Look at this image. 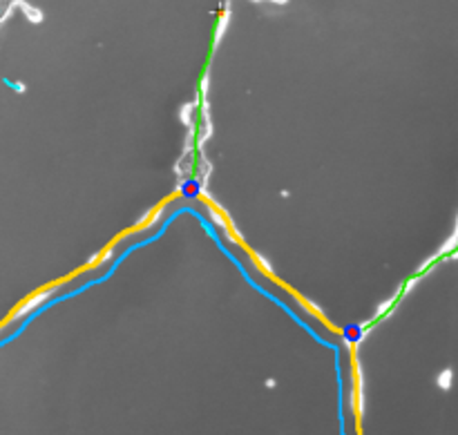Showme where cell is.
<instances>
[{"label":"cell","mask_w":458,"mask_h":435,"mask_svg":"<svg viewBox=\"0 0 458 435\" xmlns=\"http://www.w3.org/2000/svg\"><path fill=\"white\" fill-rule=\"evenodd\" d=\"M161 217H164V205H159V208H154V210H152V212H150V217H148V223H146V228H143V230L152 228L156 221H159Z\"/></svg>","instance_id":"5b68a950"},{"label":"cell","mask_w":458,"mask_h":435,"mask_svg":"<svg viewBox=\"0 0 458 435\" xmlns=\"http://www.w3.org/2000/svg\"><path fill=\"white\" fill-rule=\"evenodd\" d=\"M391 304H394V299H387V301H384V304H382V306H380V308H378V315H382V313H384V310H387V308H391Z\"/></svg>","instance_id":"9c48e42d"},{"label":"cell","mask_w":458,"mask_h":435,"mask_svg":"<svg viewBox=\"0 0 458 435\" xmlns=\"http://www.w3.org/2000/svg\"><path fill=\"white\" fill-rule=\"evenodd\" d=\"M112 255H114V248H112V246H108V250L98 252L96 257H92V259L88 261V268H96V266L106 264V261H110V259H112Z\"/></svg>","instance_id":"7a4b0ae2"},{"label":"cell","mask_w":458,"mask_h":435,"mask_svg":"<svg viewBox=\"0 0 458 435\" xmlns=\"http://www.w3.org/2000/svg\"><path fill=\"white\" fill-rule=\"evenodd\" d=\"M450 257H452V259H458V248H456V250H454V252H452V255H450Z\"/></svg>","instance_id":"30bf717a"},{"label":"cell","mask_w":458,"mask_h":435,"mask_svg":"<svg viewBox=\"0 0 458 435\" xmlns=\"http://www.w3.org/2000/svg\"><path fill=\"white\" fill-rule=\"evenodd\" d=\"M458 248V232H452V237L447 239L445 243L440 246V250H438V257H445V255H452Z\"/></svg>","instance_id":"3957f363"},{"label":"cell","mask_w":458,"mask_h":435,"mask_svg":"<svg viewBox=\"0 0 458 435\" xmlns=\"http://www.w3.org/2000/svg\"><path fill=\"white\" fill-rule=\"evenodd\" d=\"M436 386L440 391H450L452 386H454V368L452 366L442 368V371L436 375Z\"/></svg>","instance_id":"6da1fadb"},{"label":"cell","mask_w":458,"mask_h":435,"mask_svg":"<svg viewBox=\"0 0 458 435\" xmlns=\"http://www.w3.org/2000/svg\"><path fill=\"white\" fill-rule=\"evenodd\" d=\"M454 232H458V214H456V221H454Z\"/></svg>","instance_id":"8fae6325"},{"label":"cell","mask_w":458,"mask_h":435,"mask_svg":"<svg viewBox=\"0 0 458 435\" xmlns=\"http://www.w3.org/2000/svg\"><path fill=\"white\" fill-rule=\"evenodd\" d=\"M194 105H197V103H188L184 109H181V118H184V123H186V125L190 123V112H192V107H194Z\"/></svg>","instance_id":"52a82bcc"},{"label":"cell","mask_w":458,"mask_h":435,"mask_svg":"<svg viewBox=\"0 0 458 435\" xmlns=\"http://www.w3.org/2000/svg\"><path fill=\"white\" fill-rule=\"evenodd\" d=\"M252 261H255V264L260 266V270H262V272H266V275H270V272H273V270H270L268 259H262V257L257 255V252H252Z\"/></svg>","instance_id":"8992f818"},{"label":"cell","mask_w":458,"mask_h":435,"mask_svg":"<svg viewBox=\"0 0 458 435\" xmlns=\"http://www.w3.org/2000/svg\"><path fill=\"white\" fill-rule=\"evenodd\" d=\"M416 284H418V277H412V279H409L407 284H404L402 293H409V290H412V288H414V286H416Z\"/></svg>","instance_id":"ba28073f"},{"label":"cell","mask_w":458,"mask_h":435,"mask_svg":"<svg viewBox=\"0 0 458 435\" xmlns=\"http://www.w3.org/2000/svg\"><path fill=\"white\" fill-rule=\"evenodd\" d=\"M228 18H230V11H224V16L219 18V25H217V31H214V42L212 45L217 47L219 45V40H222V36H224V31H226V22H228Z\"/></svg>","instance_id":"277c9868"}]
</instances>
